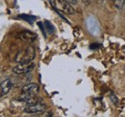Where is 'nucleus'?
<instances>
[{
	"label": "nucleus",
	"instance_id": "nucleus-10",
	"mask_svg": "<svg viewBox=\"0 0 125 117\" xmlns=\"http://www.w3.org/2000/svg\"><path fill=\"white\" fill-rule=\"evenodd\" d=\"M43 24H44L45 30L47 31V33H48V34H54V33H55V27H54V25H53L50 21H48V20H44Z\"/></svg>",
	"mask_w": 125,
	"mask_h": 117
},
{
	"label": "nucleus",
	"instance_id": "nucleus-4",
	"mask_svg": "<svg viewBox=\"0 0 125 117\" xmlns=\"http://www.w3.org/2000/svg\"><path fill=\"white\" fill-rule=\"evenodd\" d=\"M35 63L34 62H22V63H17L16 66L13 68V72L16 74H25L31 72L35 68Z\"/></svg>",
	"mask_w": 125,
	"mask_h": 117
},
{
	"label": "nucleus",
	"instance_id": "nucleus-3",
	"mask_svg": "<svg viewBox=\"0 0 125 117\" xmlns=\"http://www.w3.org/2000/svg\"><path fill=\"white\" fill-rule=\"evenodd\" d=\"M53 7H55L57 10H59L60 12H62L65 15L75 14L74 8L71 6V4H69L65 0H55V4L53 5Z\"/></svg>",
	"mask_w": 125,
	"mask_h": 117
},
{
	"label": "nucleus",
	"instance_id": "nucleus-17",
	"mask_svg": "<svg viewBox=\"0 0 125 117\" xmlns=\"http://www.w3.org/2000/svg\"><path fill=\"white\" fill-rule=\"evenodd\" d=\"M101 1H103V0H101Z\"/></svg>",
	"mask_w": 125,
	"mask_h": 117
},
{
	"label": "nucleus",
	"instance_id": "nucleus-8",
	"mask_svg": "<svg viewBox=\"0 0 125 117\" xmlns=\"http://www.w3.org/2000/svg\"><path fill=\"white\" fill-rule=\"evenodd\" d=\"M19 38L23 40V41H26V42H34L37 39V35L32 33V32H29V31H24L22 33L19 34Z\"/></svg>",
	"mask_w": 125,
	"mask_h": 117
},
{
	"label": "nucleus",
	"instance_id": "nucleus-15",
	"mask_svg": "<svg viewBox=\"0 0 125 117\" xmlns=\"http://www.w3.org/2000/svg\"><path fill=\"white\" fill-rule=\"evenodd\" d=\"M66 2H68L69 4H71V5H75V4H77V0H65Z\"/></svg>",
	"mask_w": 125,
	"mask_h": 117
},
{
	"label": "nucleus",
	"instance_id": "nucleus-7",
	"mask_svg": "<svg viewBox=\"0 0 125 117\" xmlns=\"http://www.w3.org/2000/svg\"><path fill=\"white\" fill-rule=\"evenodd\" d=\"M22 93H28V94H35L37 95L40 92V86L37 84H27L21 88Z\"/></svg>",
	"mask_w": 125,
	"mask_h": 117
},
{
	"label": "nucleus",
	"instance_id": "nucleus-2",
	"mask_svg": "<svg viewBox=\"0 0 125 117\" xmlns=\"http://www.w3.org/2000/svg\"><path fill=\"white\" fill-rule=\"evenodd\" d=\"M47 108V106L43 103H37L33 105H27L25 107H23V112L27 114H39L45 111Z\"/></svg>",
	"mask_w": 125,
	"mask_h": 117
},
{
	"label": "nucleus",
	"instance_id": "nucleus-14",
	"mask_svg": "<svg viewBox=\"0 0 125 117\" xmlns=\"http://www.w3.org/2000/svg\"><path fill=\"white\" fill-rule=\"evenodd\" d=\"M99 47H100V44H98V43H94L90 46L91 49H96V48H99Z\"/></svg>",
	"mask_w": 125,
	"mask_h": 117
},
{
	"label": "nucleus",
	"instance_id": "nucleus-1",
	"mask_svg": "<svg viewBox=\"0 0 125 117\" xmlns=\"http://www.w3.org/2000/svg\"><path fill=\"white\" fill-rule=\"evenodd\" d=\"M36 57V51L33 46H28L27 48L20 50L15 57V61L16 63L22 62H32Z\"/></svg>",
	"mask_w": 125,
	"mask_h": 117
},
{
	"label": "nucleus",
	"instance_id": "nucleus-11",
	"mask_svg": "<svg viewBox=\"0 0 125 117\" xmlns=\"http://www.w3.org/2000/svg\"><path fill=\"white\" fill-rule=\"evenodd\" d=\"M113 5L115 9L117 10H122V8L124 7V0H114L113 1Z\"/></svg>",
	"mask_w": 125,
	"mask_h": 117
},
{
	"label": "nucleus",
	"instance_id": "nucleus-13",
	"mask_svg": "<svg viewBox=\"0 0 125 117\" xmlns=\"http://www.w3.org/2000/svg\"><path fill=\"white\" fill-rule=\"evenodd\" d=\"M110 99H111V101L114 103L115 105L118 104V99L116 98V96H115L114 93H111V94H110Z\"/></svg>",
	"mask_w": 125,
	"mask_h": 117
},
{
	"label": "nucleus",
	"instance_id": "nucleus-6",
	"mask_svg": "<svg viewBox=\"0 0 125 117\" xmlns=\"http://www.w3.org/2000/svg\"><path fill=\"white\" fill-rule=\"evenodd\" d=\"M12 87H13V84L10 79H6L5 81H3L0 84V98L5 96L6 94H8L10 92V90L12 89Z\"/></svg>",
	"mask_w": 125,
	"mask_h": 117
},
{
	"label": "nucleus",
	"instance_id": "nucleus-5",
	"mask_svg": "<svg viewBox=\"0 0 125 117\" xmlns=\"http://www.w3.org/2000/svg\"><path fill=\"white\" fill-rule=\"evenodd\" d=\"M17 100L25 103L27 105H33L40 102V99L35 94H28V93H21V95L17 98Z\"/></svg>",
	"mask_w": 125,
	"mask_h": 117
},
{
	"label": "nucleus",
	"instance_id": "nucleus-9",
	"mask_svg": "<svg viewBox=\"0 0 125 117\" xmlns=\"http://www.w3.org/2000/svg\"><path fill=\"white\" fill-rule=\"evenodd\" d=\"M17 17H18V18H21L22 20H24V21H26V22H28V23H30V24H33V23L35 22V20L37 19L36 16L30 15H19Z\"/></svg>",
	"mask_w": 125,
	"mask_h": 117
},
{
	"label": "nucleus",
	"instance_id": "nucleus-16",
	"mask_svg": "<svg viewBox=\"0 0 125 117\" xmlns=\"http://www.w3.org/2000/svg\"><path fill=\"white\" fill-rule=\"evenodd\" d=\"M124 8H125V0H124Z\"/></svg>",
	"mask_w": 125,
	"mask_h": 117
},
{
	"label": "nucleus",
	"instance_id": "nucleus-12",
	"mask_svg": "<svg viewBox=\"0 0 125 117\" xmlns=\"http://www.w3.org/2000/svg\"><path fill=\"white\" fill-rule=\"evenodd\" d=\"M38 26L40 27V29H41V31H42V35L44 36V38H46V32H45V27H44V24H43L42 22L39 21V22H38Z\"/></svg>",
	"mask_w": 125,
	"mask_h": 117
}]
</instances>
